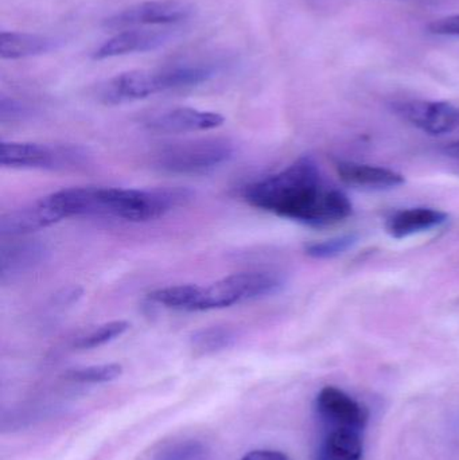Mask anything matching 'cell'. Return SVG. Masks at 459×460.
<instances>
[{
    "label": "cell",
    "instance_id": "6da1fadb",
    "mask_svg": "<svg viewBox=\"0 0 459 460\" xmlns=\"http://www.w3.org/2000/svg\"><path fill=\"white\" fill-rule=\"evenodd\" d=\"M251 207L313 228L334 226L352 216L349 197L329 185L313 156L305 155L244 190Z\"/></svg>",
    "mask_w": 459,
    "mask_h": 460
},
{
    "label": "cell",
    "instance_id": "7a4b0ae2",
    "mask_svg": "<svg viewBox=\"0 0 459 460\" xmlns=\"http://www.w3.org/2000/svg\"><path fill=\"white\" fill-rule=\"evenodd\" d=\"M193 197L186 188H86V216L147 223L186 207Z\"/></svg>",
    "mask_w": 459,
    "mask_h": 460
},
{
    "label": "cell",
    "instance_id": "3957f363",
    "mask_svg": "<svg viewBox=\"0 0 459 460\" xmlns=\"http://www.w3.org/2000/svg\"><path fill=\"white\" fill-rule=\"evenodd\" d=\"M234 154V143L225 137H205L170 143L154 155V164L170 174L199 175L228 164Z\"/></svg>",
    "mask_w": 459,
    "mask_h": 460
},
{
    "label": "cell",
    "instance_id": "277c9868",
    "mask_svg": "<svg viewBox=\"0 0 459 460\" xmlns=\"http://www.w3.org/2000/svg\"><path fill=\"white\" fill-rule=\"evenodd\" d=\"M285 286V279L277 272L255 270L226 276L205 287L204 311L220 310L239 303L251 302L277 294Z\"/></svg>",
    "mask_w": 459,
    "mask_h": 460
},
{
    "label": "cell",
    "instance_id": "5b68a950",
    "mask_svg": "<svg viewBox=\"0 0 459 460\" xmlns=\"http://www.w3.org/2000/svg\"><path fill=\"white\" fill-rule=\"evenodd\" d=\"M85 153L73 146H49L30 142H3L0 164L13 169L57 170L81 164Z\"/></svg>",
    "mask_w": 459,
    "mask_h": 460
},
{
    "label": "cell",
    "instance_id": "8992f818",
    "mask_svg": "<svg viewBox=\"0 0 459 460\" xmlns=\"http://www.w3.org/2000/svg\"><path fill=\"white\" fill-rule=\"evenodd\" d=\"M193 7L183 0H150L131 5L102 21L107 30L135 29V27L164 26L188 21Z\"/></svg>",
    "mask_w": 459,
    "mask_h": 460
},
{
    "label": "cell",
    "instance_id": "52a82bcc",
    "mask_svg": "<svg viewBox=\"0 0 459 460\" xmlns=\"http://www.w3.org/2000/svg\"><path fill=\"white\" fill-rule=\"evenodd\" d=\"M396 115L433 137L449 134L459 127V108L447 102L410 100L393 105Z\"/></svg>",
    "mask_w": 459,
    "mask_h": 460
},
{
    "label": "cell",
    "instance_id": "ba28073f",
    "mask_svg": "<svg viewBox=\"0 0 459 460\" xmlns=\"http://www.w3.org/2000/svg\"><path fill=\"white\" fill-rule=\"evenodd\" d=\"M317 411L333 429H353L363 432L368 423L366 405L336 386H325L317 396Z\"/></svg>",
    "mask_w": 459,
    "mask_h": 460
},
{
    "label": "cell",
    "instance_id": "9c48e42d",
    "mask_svg": "<svg viewBox=\"0 0 459 460\" xmlns=\"http://www.w3.org/2000/svg\"><path fill=\"white\" fill-rule=\"evenodd\" d=\"M164 92L161 70H131L110 78L102 91L100 99L110 105L137 102Z\"/></svg>",
    "mask_w": 459,
    "mask_h": 460
},
{
    "label": "cell",
    "instance_id": "30bf717a",
    "mask_svg": "<svg viewBox=\"0 0 459 460\" xmlns=\"http://www.w3.org/2000/svg\"><path fill=\"white\" fill-rule=\"evenodd\" d=\"M223 115L196 108L180 107L162 111L146 121L148 129L159 134H186V132L210 131L223 126Z\"/></svg>",
    "mask_w": 459,
    "mask_h": 460
},
{
    "label": "cell",
    "instance_id": "8fae6325",
    "mask_svg": "<svg viewBox=\"0 0 459 460\" xmlns=\"http://www.w3.org/2000/svg\"><path fill=\"white\" fill-rule=\"evenodd\" d=\"M64 220L50 197L46 196L2 216L0 233L8 237L31 234Z\"/></svg>",
    "mask_w": 459,
    "mask_h": 460
},
{
    "label": "cell",
    "instance_id": "7c38bea8",
    "mask_svg": "<svg viewBox=\"0 0 459 460\" xmlns=\"http://www.w3.org/2000/svg\"><path fill=\"white\" fill-rule=\"evenodd\" d=\"M170 40H172V34L167 30L163 31L148 29L124 30L99 46L92 54V58L102 61V59L115 58L127 54L146 53V51L162 48L169 43Z\"/></svg>",
    "mask_w": 459,
    "mask_h": 460
},
{
    "label": "cell",
    "instance_id": "4fadbf2b",
    "mask_svg": "<svg viewBox=\"0 0 459 460\" xmlns=\"http://www.w3.org/2000/svg\"><path fill=\"white\" fill-rule=\"evenodd\" d=\"M337 174L345 185L366 190H387L406 183L403 175L385 167L356 162H336Z\"/></svg>",
    "mask_w": 459,
    "mask_h": 460
},
{
    "label": "cell",
    "instance_id": "5bb4252c",
    "mask_svg": "<svg viewBox=\"0 0 459 460\" xmlns=\"http://www.w3.org/2000/svg\"><path fill=\"white\" fill-rule=\"evenodd\" d=\"M449 220V215L431 208H411L393 213L385 221V232L396 240L438 228Z\"/></svg>",
    "mask_w": 459,
    "mask_h": 460
},
{
    "label": "cell",
    "instance_id": "9a60e30c",
    "mask_svg": "<svg viewBox=\"0 0 459 460\" xmlns=\"http://www.w3.org/2000/svg\"><path fill=\"white\" fill-rule=\"evenodd\" d=\"M46 254L48 249L45 243L34 240L18 241L3 246L0 253L2 281L35 270L40 262L45 261Z\"/></svg>",
    "mask_w": 459,
    "mask_h": 460
},
{
    "label": "cell",
    "instance_id": "2e32d148",
    "mask_svg": "<svg viewBox=\"0 0 459 460\" xmlns=\"http://www.w3.org/2000/svg\"><path fill=\"white\" fill-rule=\"evenodd\" d=\"M58 40L29 32H0V58L22 59L42 56L58 48Z\"/></svg>",
    "mask_w": 459,
    "mask_h": 460
},
{
    "label": "cell",
    "instance_id": "e0dca14e",
    "mask_svg": "<svg viewBox=\"0 0 459 460\" xmlns=\"http://www.w3.org/2000/svg\"><path fill=\"white\" fill-rule=\"evenodd\" d=\"M148 297L172 310L197 313L204 311L205 287L196 284L164 287L151 292Z\"/></svg>",
    "mask_w": 459,
    "mask_h": 460
},
{
    "label": "cell",
    "instance_id": "ac0fdd59",
    "mask_svg": "<svg viewBox=\"0 0 459 460\" xmlns=\"http://www.w3.org/2000/svg\"><path fill=\"white\" fill-rule=\"evenodd\" d=\"M363 439L361 432L353 429H333L326 438L320 460H361Z\"/></svg>",
    "mask_w": 459,
    "mask_h": 460
},
{
    "label": "cell",
    "instance_id": "d6986e66",
    "mask_svg": "<svg viewBox=\"0 0 459 460\" xmlns=\"http://www.w3.org/2000/svg\"><path fill=\"white\" fill-rule=\"evenodd\" d=\"M161 75L166 92L207 83L217 75V67L212 65H175L161 69Z\"/></svg>",
    "mask_w": 459,
    "mask_h": 460
},
{
    "label": "cell",
    "instance_id": "ffe728a7",
    "mask_svg": "<svg viewBox=\"0 0 459 460\" xmlns=\"http://www.w3.org/2000/svg\"><path fill=\"white\" fill-rule=\"evenodd\" d=\"M236 330L228 326H213L199 330L190 338L191 348L199 354H215L236 343Z\"/></svg>",
    "mask_w": 459,
    "mask_h": 460
},
{
    "label": "cell",
    "instance_id": "44dd1931",
    "mask_svg": "<svg viewBox=\"0 0 459 460\" xmlns=\"http://www.w3.org/2000/svg\"><path fill=\"white\" fill-rule=\"evenodd\" d=\"M129 329V323L126 321H113L102 324L75 341V346L81 350H91L107 345L112 341L118 340Z\"/></svg>",
    "mask_w": 459,
    "mask_h": 460
},
{
    "label": "cell",
    "instance_id": "7402d4cb",
    "mask_svg": "<svg viewBox=\"0 0 459 460\" xmlns=\"http://www.w3.org/2000/svg\"><path fill=\"white\" fill-rule=\"evenodd\" d=\"M121 375H123V367L120 364H104L67 370L65 373V378L73 383L105 384L115 381Z\"/></svg>",
    "mask_w": 459,
    "mask_h": 460
},
{
    "label": "cell",
    "instance_id": "603a6c76",
    "mask_svg": "<svg viewBox=\"0 0 459 460\" xmlns=\"http://www.w3.org/2000/svg\"><path fill=\"white\" fill-rule=\"evenodd\" d=\"M358 241L357 234H344L339 237L331 238V240L317 241V243H310L305 246V252L307 256L313 259H333L345 253L348 249L356 245Z\"/></svg>",
    "mask_w": 459,
    "mask_h": 460
},
{
    "label": "cell",
    "instance_id": "cb8c5ba5",
    "mask_svg": "<svg viewBox=\"0 0 459 460\" xmlns=\"http://www.w3.org/2000/svg\"><path fill=\"white\" fill-rule=\"evenodd\" d=\"M207 450L199 442H186L174 446L161 454L158 460H205Z\"/></svg>",
    "mask_w": 459,
    "mask_h": 460
},
{
    "label": "cell",
    "instance_id": "d4e9b609",
    "mask_svg": "<svg viewBox=\"0 0 459 460\" xmlns=\"http://www.w3.org/2000/svg\"><path fill=\"white\" fill-rule=\"evenodd\" d=\"M428 31L444 37H459V15L446 16L431 22L428 24Z\"/></svg>",
    "mask_w": 459,
    "mask_h": 460
},
{
    "label": "cell",
    "instance_id": "484cf974",
    "mask_svg": "<svg viewBox=\"0 0 459 460\" xmlns=\"http://www.w3.org/2000/svg\"><path fill=\"white\" fill-rule=\"evenodd\" d=\"M26 112L27 108L16 100L8 99L5 96H2L0 99V116H2L3 121L5 119L22 118Z\"/></svg>",
    "mask_w": 459,
    "mask_h": 460
},
{
    "label": "cell",
    "instance_id": "4316f807",
    "mask_svg": "<svg viewBox=\"0 0 459 460\" xmlns=\"http://www.w3.org/2000/svg\"><path fill=\"white\" fill-rule=\"evenodd\" d=\"M242 460H290L286 454L275 450H255L248 453Z\"/></svg>",
    "mask_w": 459,
    "mask_h": 460
},
{
    "label": "cell",
    "instance_id": "83f0119b",
    "mask_svg": "<svg viewBox=\"0 0 459 460\" xmlns=\"http://www.w3.org/2000/svg\"><path fill=\"white\" fill-rule=\"evenodd\" d=\"M81 295H83V289L73 287V288L64 289L61 294L57 295V302L59 305H73L80 299Z\"/></svg>",
    "mask_w": 459,
    "mask_h": 460
},
{
    "label": "cell",
    "instance_id": "f1b7e54d",
    "mask_svg": "<svg viewBox=\"0 0 459 460\" xmlns=\"http://www.w3.org/2000/svg\"><path fill=\"white\" fill-rule=\"evenodd\" d=\"M444 151L450 158L459 159V140H455V142L447 145Z\"/></svg>",
    "mask_w": 459,
    "mask_h": 460
}]
</instances>
